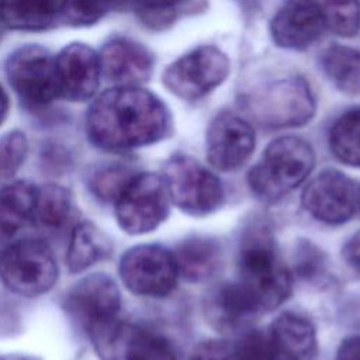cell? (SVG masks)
Wrapping results in <instances>:
<instances>
[{"label":"cell","mask_w":360,"mask_h":360,"mask_svg":"<svg viewBox=\"0 0 360 360\" xmlns=\"http://www.w3.org/2000/svg\"><path fill=\"white\" fill-rule=\"evenodd\" d=\"M172 128L166 104L141 86H112L86 114L89 141L108 152H127L165 139Z\"/></svg>","instance_id":"obj_1"},{"label":"cell","mask_w":360,"mask_h":360,"mask_svg":"<svg viewBox=\"0 0 360 360\" xmlns=\"http://www.w3.org/2000/svg\"><path fill=\"white\" fill-rule=\"evenodd\" d=\"M236 280L253 295L263 312L278 308L292 292V274L281 262L264 222H253L243 231Z\"/></svg>","instance_id":"obj_2"},{"label":"cell","mask_w":360,"mask_h":360,"mask_svg":"<svg viewBox=\"0 0 360 360\" xmlns=\"http://www.w3.org/2000/svg\"><path fill=\"white\" fill-rule=\"evenodd\" d=\"M245 115L267 129L295 128L308 124L316 111L311 84L297 73H283L248 87L239 97Z\"/></svg>","instance_id":"obj_3"},{"label":"cell","mask_w":360,"mask_h":360,"mask_svg":"<svg viewBox=\"0 0 360 360\" xmlns=\"http://www.w3.org/2000/svg\"><path fill=\"white\" fill-rule=\"evenodd\" d=\"M314 166L315 152L309 142L294 135L280 136L266 146L249 170L248 184L257 198L273 202L301 186Z\"/></svg>","instance_id":"obj_4"},{"label":"cell","mask_w":360,"mask_h":360,"mask_svg":"<svg viewBox=\"0 0 360 360\" xmlns=\"http://www.w3.org/2000/svg\"><path fill=\"white\" fill-rule=\"evenodd\" d=\"M170 202L191 217L215 212L225 200L221 180L204 165L187 155H173L163 167Z\"/></svg>","instance_id":"obj_5"},{"label":"cell","mask_w":360,"mask_h":360,"mask_svg":"<svg viewBox=\"0 0 360 360\" xmlns=\"http://www.w3.org/2000/svg\"><path fill=\"white\" fill-rule=\"evenodd\" d=\"M231 70L229 58L214 45H201L166 66L162 84L169 93L197 101L221 86Z\"/></svg>","instance_id":"obj_6"},{"label":"cell","mask_w":360,"mask_h":360,"mask_svg":"<svg viewBox=\"0 0 360 360\" xmlns=\"http://www.w3.org/2000/svg\"><path fill=\"white\" fill-rule=\"evenodd\" d=\"M6 76L20 101L42 110L60 97L55 55L39 45H22L6 60Z\"/></svg>","instance_id":"obj_7"},{"label":"cell","mask_w":360,"mask_h":360,"mask_svg":"<svg viewBox=\"0 0 360 360\" xmlns=\"http://www.w3.org/2000/svg\"><path fill=\"white\" fill-rule=\"evenodd\" d=\"M114 202L117 222L129 235L155 231L170 210L165 181L155 173H134Z\"/></svg>","instance_id":"obj_8"},{"label":"cell","mask_w":360,"mask_h":360,"mask_svg":"<svg viewBox=\"0 0 360 360\" xmlns=\"http://www.w3.org/2000/svg\"><path fill=\"white\" fill-rule=\"evenodd\" d=\"M0 278L15 294L37 297L49 291L58 280L56 260L41 240H20L1 250Z\"/></svg>","instance_id":"obj_9"},{"label":"cell","mask_w":360,"mask_h":360,"mask_svg":"<svg viewBox=\"0 0 360 360\" xmlns=\"http://www.w3.org/2000/svg\"><path fill=\"white\" fill-rule=\"evenodd\" d=\"M120 276L131 292L162 298L174 290L179 270L173 252L159 245H138L121 256Z\"/></svg>","instance_id":"obj_10"},{"label":"cell","mask_w":360,"mask_h":360,"mask_svg":"<svg viewBox=\"0 0 360 360\" xmlns=\"http://www.w3.org/2000/svg\"><path fill=\"white\" fill-rule=\"evenodd\" d=\"M90 336L100 360H179L165 338L134 323L114 319Z\"/></svg>","instance_id":"obj_11"},{"label":"cell","mask_w":360,"mask_h":360,"mask_svg":"<svg viewBox=\"0 0 360 360\" xmlns=\"http://www.w3.org/2000/svg\"><path fill=\"white\" fill-rule=\"evenodd\" d=\"M360 184L336 169H325L304 188L301 204L316 221L342 225L359 210Z\"/></svg>","instance_id":"obj_12"},{"label":"cell","mask_w":360,"mask_h":360,"mask_svg":"<svg viewBox=\"0 0 360 360\" xmlns=\"http://www.w3.org/2000/svg\"><path fill=\"white\" fill-rule=\"evenodd\" d=\"M256 145L250 122L229 111L218 112L205 134L207 160L218 172H235L250 159Z\"/></svg>","instance_id":"obj_13"},{"label":"cell","mask_w":360,"mask_h":360,"mask_svg":"<svg viewBox=\"0 0 360 360\" xmlns=\"http://www.w3.org/2000/svg\"><path fill=\"white\" fill-rule=\"evenodd\" d=\"M121 305L114 280L105 274L82 278L68 294L65 309L89 333L115 319Z\"/></svg>","instance_id":"obj_14"},{"label":"cell","mask_w":360,"mask_h":360,"mask_svg":"<svg viewBox=\"0 0 360 360\" xmlns=\"http://www.w3.org/2000/svg\"><path fill=\"white\" fill-rule=\"evenodd\" d=\"M59 94L72 103L91 100L101 82L98 52L84 42H70L55 55Z\"/></svg>","instance_id":"obj_15"},{"label":"cell","mask_w":360,"mask_h":360,"mask_svg":"<svg viewBox=\"0 0 360 360\" xmlns=\"http://www.w3.org/2000/svg\"><path fill=\"white\" fill-rule=\"evenodd\" d=\"M101 75L114 86H141L152 76L155 58L141 42L115 35L98 52Z\"/></svg>","instance_id":"obj_16"},{"label":"cell","mask_w":360,"mask_h":360,"mask_svg":"<svg viewBox=\"0 0 360 360\" xmlns=\"http://www.w3.org/2000/svg\"><path fill=\"white\" fill-rule=\"evenodd\" d=\"M321 15L308 0H285L270 21V37L283 49L304 51L323 32Z\"/></svg>","instance_id":"obj_17"},{"label":"cell","mask_w":360,"mask_h":360,"mask_svg":"<svg viewBox=\"0 0 360 360\" xmlns=\"http://www.w3.org/2000/svg\"><path fill=\"white\" fill-rule=\"evenodd\" d=\"M204 311L208 322L222 332L246 329L264 314L253 295L238 280L212 288L204 301Z\"/></svg>","instance_id":"obj_18"},{"label":"cell","mask_w":360,"mask_h":360,"mask_svg":"<svg viewBox=\"0 0 360 360\" xmlns=\"http://www.w3.org/2000/svg\"><path fill=\"white\" fill-rule=\"evenodd\" d=\"M269 333L284 360H315L318 356L315 326L301 314L281 312Z\"/></svg>","instance_id":"obj_19"},{"label":"cell","mask_w":360,"mask_h":360,"mask_svg":"<svg viewBox=\"0 0 360 360\" xmlns=\"http://www.w3.org/2000/svg\"><path fill=\"white\" fill-rule=\"evenodd\" d=\"M179 276L190 283H204L218 274L222 266V249L208 236H190L173 252Z\"/></svg>","instance_id":"obj_20"},{"label":"cell","mask_w":360,"mask_h":360,"mask_svg":"<svg viewBox=\"0 0 360 360\" xmlns=\"http://www.w3.org/2000/svg\"><path fill=\"white\" fill-rule=\"evenodd\" d=\"M63 0H0V25L13 31L41 32L62 20Z\"/></svg>","instance_id":"obj_21"},{"label":"cell","mask_w":360,"mask_h":360,"mask_svg":"<svg viewBox=\"0 0 360 360\" xmlns=\"http://www.w3.org/2000/svg\"><path fill=\"white\" fill-rule=\"evenodd\" d=\"M37 188L17 181L0 188V242L13 238L32 219Z\"/></svg>","instance_id":"obj_22"},{"label":"cell","mask_w":360,"mask_h":360,"mask_svg":"<svg viewBox=\"0 0 360 360\" xmlns=\"http://www.w3.org/2000/svg\"><path fill=\"white\" fill-rule=\"evenodd\" d=\"M321 69L339 91L360 96V49L330 45L321 55Z\"/></svg>","instance_id":"obj_23"},{"label":"cell","mask_w":360,"mask_h":360,"mask_svg":"<svg viewBox=\"0 0 360 360\" xmlns=\"http://www.w3.org/2000/svg\"><path fill=\"white\" fill-rule=\"evenodd\" d=\"M73 208L72 195L66 188L58 184H45L37 188L31 221L45 231L58 232L73 219Z\"/></svg>","instance_id":"obj_24"},{"label":"cell","mask_w":360,"mask_h":360,"mask_svg":"<svg viewBox=\"0 0 360 360\" xmlns=\"http://www.w3.org/2000/svg\"><path fill=\"white\" fill-rule=\"evenodd\" d=\"M111 252L108 238L93 224L82 222L73 228L66 263L72 273H80L104 260Z\"/></svg>","instance_id":"obj_25"},{"label":"cell","mask_w":360,"mask_h":360,"mask_svg":"<svg viewBox=\"0 0 360 360\" xmlns=\"http://www.w3.org/2000/svg\"><path fill=\"white\" fill-rule=\"evenodd\" d=\"M332 155L346 166L360 167V107L342 112L328 135Z\"/></svg>","instance_id":"obj_26"},{"label":"cell","mask_w":360,"mask_h":360,"mask_svg":"<svg viewBox=\"0 0 360 360\" xmlns=\"http://www.w3.org/2000/svg\"><path fill=\"white\" fill-rule=\"evenodd\" d=\"M326 30L350 38L360 31V0H308Z\"/></svg>","instance_id":"obj_27"},{"label":"cell","mask_w":360,"mask_h":360,"mask_svg":"<svg viewBox=\"0 0 360 360\" xmlns=\"http://www.w3.org/2000/svg\"><path fill=\"white\" fill-rule=\"evenodd\" d=\"M114 0H63L62 20L75 28L91 27L108 13Z\"/></svg>","instance_id":"obj_28"},{"label":"cell","mask_w":360,"mask_h":360,"mask_svg":"<svg viewBox=\"0 0 360 360\" xmlns=\"http://www.w3.org/2000/svg\"><path fill=\"white\" fill-rule=\"evenodd\" d=\"M238 360H284L278 353L270 333L248 330L235 343Z\"/></svg>","instance_id":"obj_29"},{"label":"cell","mask_w":360,"mask_h":360,"mask_svg":"<svg viewBox=\"0 0 360 360\" xmlns=\"http://www.w3.org/2000/svg\"><path fill=\"white\" fill-rule=\"evenodd\" d=\"M138 18L149 27H162L174 20L187 0H125Z\"/></svg>","instance_id":"obj_30"},{"label":"cell","mask_w":360,"mask_h":360,"mask_svg":"<svg viewBox=\"0 0 360 360\" xmlns=\"http://www.w3.org/2000/svg\"><path fill=\"white\" fill-rule=\"evenodd\" d=\"M28 142L22 132L13 131L0 138V183L8 180L22 165Z\"/></svg>","instance_id":"obj_31"},{"label":"cell","mask_w":360,"mask_h":360,"mask_svg":"<svg viewBox=\"0 0 360 360\" xmlns=\"http://www.w3.org/2000/svg\"><path fill=\"white\" fill-rule=\"evenodd\" d=\"M132 174L125 167H108L94 177L93 190L100 198L114 201Z\"/></svg>","instance_id":"obj_32"},{"label":"cell","mask_w":360,"mask_h":360,"mask_svg":"<svg viewBox=\"0 0 360 360\" xmlns=\"http://www.w3.org/2000/svg\"><path fill=\"white\" fill-rule=\"evenodd\" d=\"M325 267L323 253L311 242H301L295 252V271L302 278H312Z\"/></svg>","instance_id":"obj_33"},{"label":"cell","mask_w":360,"mask_h":360,"mask_svg":"<svg viewBox=\"0 0 360 360\" xmlns=\"http://www.w3.org/2000/svg\"><path fill=\"white\" fill-rule=\"evenodd\" d=\"M190 360H238L235 345H231L226 340L219 339H210L198 343Z\"/></svg>","instance_id":"obj_34"},{"label":"cell","mask_w":360,"mask_h":360,"mask_svg":"<svg viewBox=\"0 0 360 360\" xmlns=\"http://www.w3.org/2000/svg\"><path fill=\"white\" fill-rule=\"evenodd\" d=\"M342 257L353 271L360 274V231L346 242L342 249Z\"/></svg>","instance_id":"obj_35"},{"label":"cell","mask_w":360,"mask_h":360,"mask_svg":"<svg viewBox=\"0 0 360 360\" xmlns=\"http://www.w3.org/2000/svg\"><path fill=\"white\" fill-rule=\"evenodd\" d=\"M335 360H360V336H350L342 340Z\"/></svg>","instance_id":"obj_36"},{"label":"cell","mask_w":360,"mask_h":360,"mask_svg":"<svg viewBox=\"0 0 360 360\" xmlns=\"http://www.w3.org/2000/svg\"><path fill=\"white\" fill-rule=\"evenodd\" d=\"M8 110H10V98L7 91L3 89V86L0 84V125L4 122V120L8 115Z\"/></svg>","instance_id":"obj_37"},{"label":"cell","mask_w":360,"mask_h":360,"mask_svg":"<svg viewBox=\"0 0 360 360\" xmlns=\"http://www.w3.org/2000/svg\"><path fill=\"white\" fill-rule=\"evenodd\" d=\"M6 360H30V359H25V357H8Z\"/></svg>","instance_id":"obj_38"},{"label":"cell","mask_w":360,"mask_h":360,"mask_svg":"<svg viewBox=\"0 0 360 360\" xmlns=\"http://www.w3.org/2000/svg\"><path fill=\"white\" fill-rule=\"evenodd\" d=\"M359 208H360V197H359Z\"/></svg>","instance_id":"obj_39"},{"label":"cell","mask_w":360,"mask_h":360,"mask_svg":"<svg viewBox=\"0 0 360 360\" xmlns=\"http://www.w3.org/2000/svg\"><path fill=\"white\" fill-rule=\"evenodd\" d=\"M0 39H1V34H0Z\"/></svg>","instance_id":"obj_40"}]
</instances>
